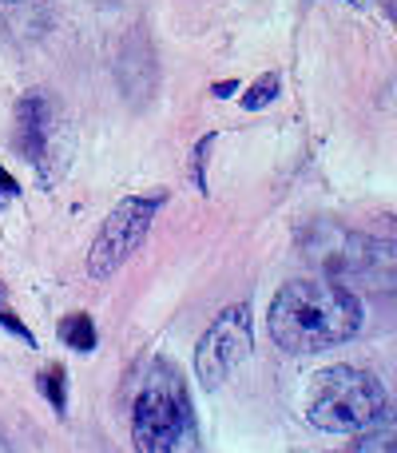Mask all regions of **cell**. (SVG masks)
<instances>
[{"instance_id":"13","label":"cell","mask_w":397,"mask_h":453,"mask_svg":"<svg viewBox=\"0 0 397 453\" xmlns=\"http://www.w3.org/2000/svg\"><path fill=\"white\" fill-rule=\"evenodd\" d=\"M234 92H239V80H218V84L210 88V96H215V100H231Z\"/></svg>"},{"instance_id":"10","label":"cell","mask_w":397,"mask_h":453,"mask_svg":"<svg viewBox=\"0 0 397 453\" xmlns=\"http://www.w3.org/2000/svg\"><path fill=\"white\" fill-rule=\"evenodd\" d=\"M274 96H279V76L274 72H266V76H258L255 84L247 88V96H242V108L247 111H263L274 104Z\"/></svg>"},{"instance_id":"1","label":"cell","mask_w":397,"mask_h":453,"mask_svg":"<svg viewBox=\"0 0 397 453\" xmlns=\"http://www.w3.org/2000/svg\"><path fill=\"white\" fill-rule=\"evenodd\" d=\"M271 338L286 354H322L350 342L362 330V303L338 282L298 279L274 295Z\"/></svg>"},{"instance_id":"2","label":"cell","mask_w":397,"mask_h":453,"mask_svg":"<svg viewBox=\"0 0 397 453\" xmlns=\"http://www.w3.org/2000/svg\"><path fill=\"white\" fill-rule=\"evenodd\" d=\"M132 441L135 453H202L195 406L172 362L143 370L132 402Z\"/></svg>"},{"instance_id":"12","label":"cell","mask_w":397,"mask_h":453,"mask_svg":"<svg viewBox=\"0 0 397 453\" xmlns=\"http://www.w3.org/2000/svg\"><path fill=\"white\" fill-rule=\"evenodd\" d=\"M16 196H20V188H16V180L4 172V167H0V203H4V199H16Z\"/></svg>"},{"instance_id":"7","label":"cell","mask_w":397,"mask_h":453,"mask_svg":"<svg viewBox=\"0 0 397 453\" xmlns=\"http://www.w3.org/2000/svg\"><path fill=\"white\" fill-rule=\"evenodd\" d=\"M60 342L72 346V350L80 354H92L95 350V326L88 314H68V319L60 322Z\"/></svg>"},{"instance_id":"9","label":"cell","mask_w":397,"mask_h":453,"mask_svg":"<svg viewBox=\"0 0 397 453\" xmlns=\"http://www.w3.org/2000/svg\"><path fill=\"white\" fill-rule=\"evenodd\" d=\"M64 366H48L44 374H40V394H44L48 402H52L56 414H64L68 410V382H64Z\"/></svg>"},{"instance_id":"6","label":"cell","mask_w":397,"mask_h":453,"mask_svg":"<svg viewBox=\"0 0 397 453\" xmlns=\"http://www.w3.org/2000/svg\"><path fill=\"white\" fill-rule=\"evenodd\" d=\"M16 143L36 167L44 164L48 143H52V104H48V96L28 92L16 104Z\"/></svg>"},{"instance_id":"8","label":"cell","mask_w":397,"mask_h":453,"mask_svg":"<svg viewBox=\"0 0 397 453\" xmlns=\"http://www.w3.org/2000/svg\"><path fill=\"white\" fill-rule=\"evenodd\" d=\"M393 441H397V434H393V426L386 422V414H382L374 426L362 430V438L350 446V453H397Z\"/></svg>"},{"instance_id":"15","label":"cell","mask_w":397,"mask_h":453,"mask_svg":"<svg viewBox=\"0 0 397 453\" xmlns=\"http://www.w3.org/2000/svg\"><path fill=\"white\" fill-rule=\"evenodd\" d=\"M0 303H4V290H0Z\"/></svg>"},{"instance_id":"5","label":"cell","mask_w":397,"mask_h":453,"mask_svg":"<svg viewBox=\"0 0 397 453\" xmlns=\"http://www.w3.org/2000/svg\"><path fill=\"white\" fill-rule=\"evenodd\" d=\"M250 354V311L247 306H231L223 311L215 322L207 326V334L199 338L195 346V374L207 390H218V386L231 378V370L239 362H247Z\"/></svg>"},{"instance_id":"3","label":"cell","mask_w":397,"mask_h":453,"mask_svg":"<svg viewBox=\"0 0 397 453\" xmlns=\"http://www.w3.org/2000/svg\"><path fill=\"white\" fill-rule=\"evenodd\" d=\"M386 414V390L374 374L354 366L322 370L310 386L306 418L326 434H362Z\"/></svg>"},{"instance_id":"14","label":"cell","mask_w":397,"mask_h":453,"mask_svg":"<svg viewBox=\"0 0 397 453\" xmlns=\"http://www.w3.org/2000/svg\"><path fill=\"white\" fill-rule=\"evenodd\" d=\"M350 4H358V8H362V4H370V0H350Z\"/></svg>"},{"instance_id":"4","label":"cell","mask_w":397,"mask_h":453,"mask_svg":"<svg viewBox=\"0 0 397 453\" xmlns=\"http://www.w3.org/2000/svg\"><path fill=\"white\" fill-rule=\"evenodd\" d=\"M159 207H164V196H127V199H119V203L111 207V215L103 219L92 250H88V274H92V279H111V274L140 250V242L148 239Z\"/></svg>"},{"instance_id":"11","label":"cell","mask_w":397,"mask_h":453,"mask_svg":"<svg viewBox=\"0 0 397 453\" xmlns=\"http://www.w3.org/2000/svg\"><path fill=\"white\" fill-rule=\"evenodd\" d=\"M210 143H215V135H202L195 143V159H191V180H195L199 191H207V156H210Z\"/></svg>"}]
</instances>
